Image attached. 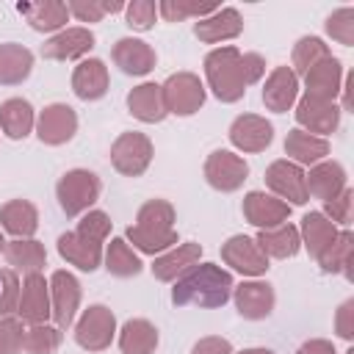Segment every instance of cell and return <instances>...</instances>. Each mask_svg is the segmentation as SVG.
<instances>
[{
    "instance_id": "obj_1",
    "label": "cell",
    "mask_w": 354,
    "mask_h": 354,
    "mask_svg": "<svg viewBox=\"0 0 354 354\" xmlns=\"http://www.w3.org/2000/svg\"><path fill=\"white\" fill-rule=\"evenodd\" d=\"M232 274L216 263H196L194 268H188L180 279H174L171 288V301L177 307H221L227 304V299L232 296Z\"/></svg>"
},
{
    "instance_id": "obj_2",
    "label": "cell",
    "mask_w": 354,
    "mask_h": 354,
    "mask_svg": "<svg viewBox=\"0 0 354 354\" xmlns=\"http://www.w3.org/2000/svg\"><path fill=\"white\" fill-rule=\"evenodd\" d=\"M138 252L144 254H163L177 243V230H174V207L166 199H149L138 207L136 224L127 227L124 232Z\"/></svg>"
},
{
    "instance_id": "obj_3",
    "label": "cell",
    "mask_w": 354,
    "mask_h": 354,
    "mask_svg": "<svg viewBox=\"0 0 354 354\" xmlns=\"http://www.w3.org/2000/svg\"><path fill=\"white\" fill-rule=\"evenodd\" d=\"M205 77L210 91L221 102H238L246 94V83L241 75V50L232 44L210 50L205 55Z\"/></svg>"
},
{
    "instance_id": "obj_4",
    "label": "cell",
    "mask_w": 354,
    "mask_h": 354,
    "mask_svg": "<svg viewBox=\"0 0 354 354\" xmlns=\"http://www.w3.org/2000/svg\"><path fill=\"white\" fill-rule=\"evenodd\" d=\"M100 177L88 169H72L66 171L58 185H55V196H58V205L66 216H80L86 213L97 199H100Z\"/></svg>"
},
{
    "instance_id": "obj_5",
    "label": "cell",
    "mask_w": 354,
    "mask_h": 354,
    "mask_svg": "<svg viewBox=\"0 0 354 354\" xmlns=\"http://www.w3.org/2000/svg\"><path fill=\"white\" fill-rule=\"evenodd\" d=\"M160 91H163L166 113H174V116H191L205 105V86L194 72L169 75Z\"/></svg>"
},
{
    "instance_id": "obj_6",
    "label": "cell",
    "mask_w": 354,
    "mask_h": 354,
    "mask_svg": "<svg viewBox=\"0 0 354 354\" xmlns=\"http://www.w3.org/2000/svg\"><path fill=\"white\" fill-rule=\"evenodd\" d=\"M116 335V318L105 304H91L75 324V340L86 351H105Z\"/></svg>"
},
{
    "instance_id": "obj_7",
    "label": "cell",
    "mask_w": 354,
    "mask_h": 354,
    "mask_svg": "<svg viewBox=\"0 0 354 354\" xmlns=\"http://www.w3.org/2000/svg\"><path fill=\"white\" fill-rule=\"evenodd\" d=\"M152 160V141L144 133H122L113 144H111V163L119 174L124 177H138L147 171Z\"/></svg>"
},
{
    "instance_id": "obj_8",
    "label": "cell",
    "mask_w": 354,
    "mask_h": 354,
    "mask_svg": "<svg viewBox=\"0 0 354 354\" xmlns=\"http://www.w3.org/2000/svg\"><path fill=\"white\" fill-rule=\"evenodd\" d=\"M80 307V282L69 271H53L50 277V318L64 332L72 326Z\"/></svg>"
},
{
    "instance_id": "obj_9",
    "label": "cell",
    "mask_w": 354,
    "mask_h": 354,
    "mask_svg": "<svg viewBox=\"0 0 354 354\" xmlns=\"http://www.w3.org/2000/svg\"><path fill=\"white\" fill-rule=\"evenodd\" d=\"M249 177V163L235 155V152H227V149H216L207 155L205 160V180L216 188V191H238L243 185V180Z\"/></svg>"
},
{
    "instance_id": "obj_10",
    "label": "cell",
    "mask_w": 354,
    "mask_h": 354,
    "mask_svg": "<svg viewBox=\"0 0 354 354\" xmlns=\"http://www.w3.org/2000/svg\"><path fill=\"white\" fill-rule=\"evenodd\" d=\"M266 185L274 191L277 199L290 202V205H307V199H310L301 166L290 163L288 158L274 160V163L266 169Z\"/></svg>"
},
{
    "instance_id": "obj_11",
    "label": "cell",
    "mask_w": 354,
    "mask_h": 354,
    "mask_svg": "<svg viewBox=\"0 0 354 354\" xmlns=\"http://www.w3.org/2000/svg\"><path fill=\"white\" fill-rule=\"evenodd\" d=\"M221 260L243 277H260L268 271V257L249 235H232L221 243Z\"/></svg>"
},
{
    "instance_id": "obj_12",
    "label": "cell",
    "mask_w": 354,
    "mask_h": 354,
    "mask_svg": "<svg viewBox=\"0 0 354 354\" xmlns=\"http://www.w3.org/2000/svg\"><path fill=\"white\" fill-rule=\"evenodd\" d=\"M17 318L28 326L47 324L50 318V282L41 274H28L19 285V304Z\"/></svg>"
},
{
    "instance_id": "obj_13",
    "label": "cell",
    "mask_w": 354,
    "mask_h": 354,
    "mask_svg": "<svg viewBox=\"0 0 354 354\" xmlns=\"http://www.w3.org/2000/svg\"><path fill=\"white\" fill-rule=\"evenodd\" d=\"M77 133V113L64 105V102H53L47 105L39 119H36V136L41 144H50V147H61L66 144L72 136Z\"/></svg>"
},
{
    "instance_id": "obj_14",
    "label": "cell",
    "mask_w": 354,
    "mask_h": 354,
    "mask_svg": "<svg viewBox=\"0 0 354 354\" xmlns=\"http://www.w3.org/2000/svg\"><path fill=\"white\" fill-rule=\"evenodd\" d=\"M296 122L304 127V133H313L321 138L335 133L337 124H340V108L335 102H326V100H318V97H301L296 102Z\"/></svg>"
},
{
    "instance_id": "obj_15",
    "label": "cell",
    "mask_w": 354,
    "mask_h": 354,
    "mask_svg": "<svg viewBox=\"0 0 354 354\" xmlns=\"http://www.w3.org/2000/svg\"><path fill=\"white\" fill-rule=\"evenodd\" d=\"M243 216L249 224H254L257 230H271L288 221L290 216V205L277 199L274 194L266 191H249L243 196Z\"/></svg>"
},
{
    "instance_id": "obj_16",
    "label": "cell",
    "mask_w": 354,
    "mask_h": 354,
    "mask_svg": "<svg viewBox=\"0 0 354 354\" xmlns=\"http://www.w3.org/2000/svg\"><path fill=\"white\" fill-rule=\"evenodd\" d=\"M232 299H235V310L246 321L268 318L271 310H274V301H277L274 288L268 282H260V279H249V282L235 285L232 288Z\"/></svg>"
},
{
    "instance_id": "obj_17",
    "label": "cell",
    "mask_w": 354,
    "mask_h": 354,
    "mask_svg": "<svg viewBox=\"0 0 354 354\" xmlns=\"http://www.w3.org/2000/svg\"><path fill=\"white\" fill-rule=\"evenodd\" d=\"M230 141L241 152H263L274 141V127L257 113H241L230 124Z\"/></svg>"
},
{
    "instance_id": "obj_18",
    "label": "cell",
    "mask_w": 354,
    "mask_h": 354,
    "mask_svg": "<svg viewBox=\"0 0 354 354\" xmlns=\"http://www.w3.org/2000/svg\"><path fill=\"white\" fill-rule=\"evenodd\" d=\"M94 47V33L88 28H64L41 44V55L50 61H75Z\"/></svg>"
},
{
    "instance_id": "obj_19",
    "label": "cell",
    "mask_w": 354,
    "mask_h": 354,
    "mask_svg": "<svg viewBox=\"0 0 354 354\" xmlns=\"http://www.w3.org/2000/svg\"><path fill=\"white\" fill-rule=\"evenodd\" d=\"M340 86H343V64L337 58H324L318 61L315 66H310L304 72V94L307 97H318V100H326V102H335V97L340 94Z\"/></svg>"
},
{
    "instance_id": "obj_20",
    "label": "cell",
    "mask_w": 354,
    "mask_h": 354,
    "mask_svg": "<svg viewBox=\"0 0 354 354\" xmlns=\"http://www.w3.org/2000/svg\"><path fill=\"white\" fill-rule=\"evenodd\" d=\"M296 97H299V77L293 75V69L290 66H274L271 75L266 77V86H263L266 108L274 113H285V111H290Z\"/></svg>"
},
{
    "instance_id": "obj_21",
    "label": "cell",
    "mask_w": 354,
    "mask_h": 354,
    "mask_svg": "<svg viewBox=\"0 0 354 354\" xmlns=\"http://www.w3.org/2000/svg\"><path fill=\"white\" fill-rule=\"evenodd\" d=\"M202 257V246L188 241V243H180V246H171L169 252L158 254L155 263H152V277L160 279V282H174L180 279L188 268H194Z\"/></svg>"
},
{
    "instance_id": "obj_22",
    "label": "cell",
    "mask_w": 354,
    "mask_h": 354,
    "mask_svg": "<svg viewBox=\"0 0 354 354\" xmlns=\"http://www.w3.org/2000/svg\"><path fill=\"white\" fill-rule=\"evenodd\" d=\"M111 55H113V64L124 75H133V77H141L155 69V50L141 39H130V36L119 39L113 44Z\"/></svg>"
},
{
    "instance_id": "obj_23",
    "label": "cell",
    "mask_w": 354,
    "mask_h": 354,
    "mask_svg": "<svg viewBox=\"0 0 354 354\" xmlns=\"http://www.w3.org/2000/svg\"><path fill=\"white\" fill-rule=\"evenodd\" d=\"M58 254H61L66 263H72L75 268L91 274V271H97L100 263H102V243L88 241V238H83L77 230H72V232H64V235L58 238Z\"/></svg>"
},
{
    "instance_id": "obj_24",
    "label": "cell",
    "mask_w": 354,
    "mask_h": 354,
    "mask_svg": "<svg viewBox=\"0 0 354 354\" xmlns=\"http://www.w3.org/2000/svg\"><path fill=\"white\" fill-rule=\"evenodd\" d=\"M241 30H243V19L235 8H218L210 17L196 19V25H194V36L205 44H218V41L235 39V36H241Z\"/></svg>"
},
{
    "instance_id": "obj_25",
    "label": "cell",
    "mask_w": 354,
    "mask_h": 354,
    "mask_svg": "<svg viewBox=\"0 0 354 354\" xmlns=\"http://www.w3.org/2000/svg\"><path fill=\"white\" fill-rule=\"evenodd\" d=\"M346 169L337 160H321L315 166H310V174H304L307 183V194H313L321 202H329L332 196H337L348 183H346Z\"/></svg>"
},
{
    "instance_id": "obj_26",
    "label": "cell",
    "mask_w": 354,
    "mask_h": 354,
    "mask_svg": "<svg viewBox=\"0 0 354 354\" xmlns=\"http://www.w3.org/2000/svg\"><path fill=\"white\" fill-rule=\"evenodd\" d=\"M72 91L86 102H94V100L105 97V91H108V66L100 58L80 61L72 72Z\"/></svg>"
},
{
    "instance_id": "obj_27",
    "label": "cell",
    "mask_w": 354,
    "mask_h": 354,
    "mask_svg": "<svg viewBox=\"0 0 354 354\" xmlns=\"http://www.w3.org/2000/svg\"><path fill=\"white\" fill-rule=\"evenodd\" d=\"M285 155L290 158V163L296 166H315L321 160H326L329 155V141L304 130H290L285 138Z\"/></svg>"
},
{
    "instance_id": "obj_28",
    "label": "cell",
    "mask_w": 354,
    "mask_h": 354,
    "mask_svg": "<svg viewBox=\"0 0 354 354\" xmlns=\"http://www.w3.org/2000/svg\"><path fill=\"white\" fill-rule=\"evenodd\" d=\"M19 14L30 22L33 30L39 33H61L66 19H69V11H66V3H58V0H41V3H19L17 6Z\"/></svg>"
},
{
    "instance_id": "obj_29",
    "label": "cell",
    "mask_w": 354,
    "mask_h": 354,
    "mask_svg": "<svg viewBox=\"0 0 354 354\" xmlns=\"http://www.w3.org/2000/svg\"><path fill=\"white\" fill-rule=\"evenodd\" d=\"M127 108L138 122L155 124L166 119V105H163V91L158 83H141L127 94Z\"/></svg>"
},
{
    "instance_id": "obj_30",
    "label": "cell",
    "mask_w": 354,
    "mask_h": 354,
    "mask_svg": "<svg viewBox=\"0 0 354 354\" xmlns=\"http://www.w3.org/2000/svg\"><path fill=\"white\" fill-rule=\"evenodd\" d=\"M0 227L14 238H30L39 230V210L28 199H11L0 207Z\"/></svg>"
},
{
    "instance_id": "obj_31",
    "label": "cell",
    "mask_w": 354,
    "mask_h": 354,
    "mask_svg": "<svg viewBox=\"0 0 354 354\" xmlns=\"http://www.w3.org/2000/svg\"><path fill=\"white\" fill-rule=\"evenodd\" d=\"M257 246L263 249L266 257H279V260H288V257H296L299 249H301V238H299V230L293 224H279V227H271V230H260L257 232Z\"/></svg>"
},
{
    "instance_id": "obj_32",
    "label": "cell",
    "mask_w": 354,
    "mask_h": 354,
    "mask_svg": "<svg viewBox=\"0 0 354 354\" xmlns=\"http://www.w3.org/2000/svg\"><path fill=\"white\" fill-rule=\"evenodd\" d=\"M337 227L321 213V210H310L304 218H301V230H299V238H301V243L307 246V252L318 260L324 252H326V246L337 238Z\"/></svg>"
},
{
    "instance_id": "obj_33",
    "label": "cell",
    "mask_w": 354,
    "mask_h": 354,
    "mask_svg": "<svg viewBox=\"0 0 354 354\" xmlns=\"http://www.w3.org/2000/svg\"><path fill=\"white\" fill-rule=\"evenodd\" d=\"M3 254H6L8 266L14 271H25V277L28 274H41V268L47 263L44 246L39 241H33V238H14V241H8Z\"/></svg>"
},
{
    "instance_id": "obj_34",
    "label": "cell",
    "mask_w": 354,
    "mask_h": 354,
    "mask_svg": "<svg viewBox=\"0 0 354 354\" xmlns=\"http://www.w3.org/2000/svg\"><path fill=\"white\" fill-rule=\"evenodd\" d=\"M119 348L122 354H155L158 348V329L147 318H130L119 329Z\"/></svg>"
},
{
    "instance_id": "obj_35",
    "label": "cell",
    "mask_w": 354,
    "mask_h": 354,
    "mask_svg": "<svg viewBox=\"0 0 354 354\" xmlns=\"http://www.w3.org/2000/svg\"><path fill=\"white\" fill-rule=\"evenodd\" d=\"M36 124V116H33V105L22 97H11L0 105V127L8 138L19 141L25 138Z\"/></svg>"
},
{
    "instance_id": "obj_36",
    "label": "cell",
    "mask_w": 354,
    "mask_h": 354,
    "mask_svg": "<svg viewBox=\"0 0 354 354\" xmlns=\"http://www.w3.org/2000/svg\"><path fill=\"white\" fill-rule=\"evenodd\" d=\"M33 69V53L22 44H0V86H17L28 80Z\"/></svg>"
},
{
    "instance_id": "obj_37",
    "label": "cell",
    "mask_w": 354,
    "mask_h": 354,
    "mask_svg": "<svg viewBox=\"0 0 354 354\" xmlns=\"http://www.w3.org/2000/svg\"><path fill=\"white\" fill-rule=\"evenodd\" d=\"M102 260H105L108 274H113V277H119V279L136 277V274H141V268H144L141 257L133 252V246H130L124 238H111V243H108Z\"/></svg>"
},
{
    "instance_id": "obj_38",
    "label": "cell",
    "mask_w": 354,
    "mask_h": 354,
    "mask_svg": "<svg viewBox=\"0 0 354 354\" xmlns=\"http://www.w3.org/2000/svg\"><path fill=\"white\" fill-rule=\"evenodd\" d=\"M351 243H354V235L351 230H340L337 238L326 246V252L318 257V266L326 271V274H346L351 279Z\"/></svg>"
},
{
    "instance_id": "obj_39",
    "label": "cell",
    "mask_w": 354,
    "mask_h": 354,
    "mask_svg": "<svg viewBox=\"0 0 354 354\" xmlns=\"http://www.w3.org/2000/svg\"><path fill=\"white\" fill-rule=\"evenodd\" d=\"M64 340V332L55 324H33L25 329L22 348L28 354H55Z\"/></svg>"
},
{
    "instance_id": "obj_40",
    "label": "cell",
    "mask_w": 354,
    "mask_h": 354,
    "mask_svg": "<svg viewBox=\"0 0 354 354\" xmlns=\"http://www.w3.org/2000/svg\"><path fill=\"white\" fill-rule=\"evenodd\" d=\"M332 53H329V47L324 44V39H318V36H301L296 44H293V75L299 77H304V72L310 69V66H315L318 61H324V58H329Z\"/></svg>"
},
{
    "instance_id": "obj_41",
    "label": "cell",
    "mask_w": 354,
    "mask_h": 354,
    "mask_svg": "<svg viewBox=\"0 0 354 354\" xmlns=\"http://www.w3.org/2000/svg\"><path fill=\"white\" fill-rule=\"evenodd\" d=\"M221 6L216 3H188V0H163L158 6V14L166 19V22H183L188 17H196V19H205L210 17L213 11H218Z\"/></svg>"
},
{
    "instance_id": "obj_42",
    "label": "cell",
    "mask_w": 354,
    "mask_h": 354,
    "mask_svg": "<svg viewBox=\"0 0 354 354\" xmlns=\"http://www.w3.org/2000/svg\"><path fill=\"white\" fill-rule=\"evenodd\" d=\"M326 33L340 41L343 47H351L354 44V8L351 6H343L337 8L335 14H329L326 19Z\"/></svg>"
},
{
    "instance_id": "obj_43",
    "label": "cell",
    "mask_w": 354,
    "mask_h": 354,
    "mask_svg": "<svg viewBox=\"0 0 354 354\" xmlns=\"http://www.w3.org/2000/svg\"><path fill=\"white\" fill-rule=\"evenodd\" d=\"M19 304V277L14 268H3L0 271V318L17 313Z\"/></svg>"
},
{
    "instance_id": "obj_44",
    "label": "cell",
    "mask_w": 354,
    "mask_h": 354,
    "mask_svg": "<svg viewBox=\"0 0 354 354\" xmlns=\"http://www.w3.org/2000/svg\"><path fill=\"white\" fill-rule=\"evenodd\" d=\"M25 340V326L19 318L6 315L0 318V354H19Z\"/></svg>"
},
{
    "instance_id": "obj_45",
    "label": "cell",
    "mask_w": 354,
    "mask_h": 354,
    "mask_svg": "<svg viewBox=\"0 0 354 354\" xmlns=\"http://www.w3.org/2000/svg\"><path fill=\"white\" fill-rule=\"evenodd\" d=\"M77 232H80L83 238H88V241L102 243V241L108 238V232H111V218H108V213H102V210H86V216L77 221Z\"/></svg>"
},
{
    "instance_id": "obj_46",
    "label": "cell",
    "mask_w": 354,
    "mask_h": 354,
    "mask_svg": "<svg viewBox=\"0 0 354 354\" xmlns=\"http://www.w3.org/2000/svg\"><path fill=\"white\" fill-rule=\"evenodd\" d=\"M351 205H354V191L346 185L337 196H332L329 202H324V216L337 227V224H348L351 221Z\"/></svg>"
},
{
    "instance_id": "obj_47",
    "label": "cell",
    "mask_w": 354,
    "mask_h": 354,
    "mask_svg": "<svg viewBox=\"0 0 354 354\" xmlns=\"http://www.w3.org/2000/svg\"><path fill=\"white\" fill-rule=\"evenodd\" d=\"M124 14H127V25L133 30H149L155 25L158 6L152 0H133L130 6H124Z\"/></svg>"
},
{
    "instance_id": "obj_48",
    "label": "cell",
    "mask_w": 354,
    "mask_h": 354,
    "mask_svg": "<svg viewBox=\"0 0 354 354\" xmlns=\"http://www.w3.org/2000/svg\"><path fill=\"white\" fill-rule=\"evenodd\" d=\"M66 11L72 17H77L80 22H100L105 17L102 3H97V0H72V3H66Z\"/></svg>"
},
{
    "instance_id": "obj_49",
    "label": "cell",
    "mask_w": 354,
    "mask_h": 354,
    "mask_svg": "<svg viewBox=\"0 0 354 354\" xmlns=\"http://www.w3.org/2000/svg\"><path fill=\"white\" fill-rule=\"evenodd\" d=\"M263 72H266L263 55H257V53H241V75H243V83L246 86L257 83L263 77Z\"/></svg>"
},
{
    "instance_id": "obj_50",
    "label": "cell",
    "mask_w": 354,
    "mask_h": 354,
    "mask_svg": "<svg viewBox=\"0 0 354 354\" xmlns=\"http://www.w3.org/2000/svg\"><path fill=\"white\" fill-rule=\"evenodd\" d=\"M335 332L343 337V340H351L354 337V299H346L335 315Z\"/></svg>"
},
{
    "instance_id": "obj_51",
    "label": "cell",
    "mask_w": 354,
    "mask_h": 354,
    "mask_svg": "<svg viewBox=\"0 0 354 354\" xmlns=\"http://www.w3.org/2000/svg\"><path fill=\"white\" fill-rule=\"evenodd\" d=\"M191 354H232V343L227 337L207 335V337H202V340L194 343Z\"/></svg>"
},
{
    "instance_id": "obj_52",
    "label": "cell",
    "mask_w": 354,
    "mask_h": 354,
    "mask_svg": "<svg viewBox=\"0 0 354 354\" xmlns=\"http://www.w3.org/2000/svg\"><path fill=\"white\" fill-rule=\"evenodd\" d=\"M296 354H337V351H335V346H332L329 340H324V337H313V340L301 343Z\"/></svg>"
},
{
    "instance_id": "obj_53",
    "label": "cell",
    "mask_w": 354,
    "mask_h": 354,
    "mask_svg": "<svg viewBox=\"0 0 354 354\" xmlns=\"http://www.w3.org/2000/svg\"><path fill=\"white\" fill-rule=\"evenodd\" d=\"M102 8H105V14H113V11H122L124 3H102Z\"/></svg>"
},
{
    "instance_id": "obj_54",
    "label": "cell",
    "mask_w": 354,
    "mask_h": 354,
    "mask_svg": "<svg viewBox=\"0 0 354 354\" xmlns=\"http://www.w3.org/2000/svg\"><path fill=\"white\" fill-rule=\"evenodd\" d=\"M238 354H274L271 348H243V351H238Z\"/></svg>"
},
{
    "instance_id": "obj_55",
    "label": "cell",
    "mask_w": 354,
    "mask_h": 354,
    "mask_svg": "<svg viewBox=\"0 0 354 354\" xmlns=\"http://www.w3.org/2000/svg\"><path fill=\"white\" fill-rule=\"evenodd\" d=\"M6 252V241H3V235H0V254Z\"/></svg>"
},
{
    "instance_id": "obj_56",
    "label": "cell",
    "mask_w": 354,
    "mask_h": 354,
    "mask_svg": "<svg viewBox=\"0 0 354 354\" xmlns=\"http://www.w3.org/2000/svg\"><path fill=\"white\" fill-rule=\"evenodd\" d=\"M346 354H354V348H348V351H346Z\"/></svg>"
}]
</instances>
